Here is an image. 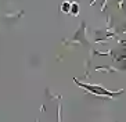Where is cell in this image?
I'll list each match as a JSON object with an SVG mask.
<instances>
[{
	"label": "cell",
	"instance_id": "1",
	"mask_svg": "<svg viewBox=\"0 0 126 122\" xmlns=\"http://www.w3.org/2000/svg\"><path fill=\"white\" fill-rule=\"evenodd\" d=\"M80 86H85L86 89H89V90H92V92H98V93H101V94H112L111 92H107V90H104V89H101V87H96V86H86V85H83V83H79Z\"/></svg>",
	"mask_w": 126,
	"mask_h": 122
},
{
	"label": "cell",
	"instance_id": "2",
	"mask_svg": "<svg viewBox=\"0 0 126 122\" xmlns=\"http://www.w3.org/2000/svg\"><path fill=\"white\" fill-rule=\"evenodd\" d=\"M72 11H74V13H78V7H76V4H72Z\"/></svg>",
	"mask_w": 126,
	"mask_h": 122
}]
</instances>
